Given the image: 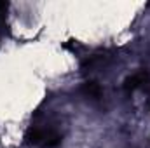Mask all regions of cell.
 <instances>
[{"label": "cell", "instance_id": "obj_1", "mask_svg": "<svg viewBox=\"0 0 150 148\" xmlns=\"http://www.w3.org/2000/svg\"><path fill=\"white\" fill-rule=\"evenodd\" d=\"M28 143L42 148H54L61 143V136L52 127H32L26 134Z\"/></svg>", "mask_w": 150, "mask_h": 148}, {"label": "cell", "instance_id": "obj_2", "mask_svg": "<svg viewBox=\"0 0 150 148\" xmlns=\"http://www.w3.org/2000/svg\"><path fill=\"white\" fill-rule=\"evenodd\" d=\"M149 80H150V75L145 70H140V72L133 73L124 82V89H126V92H133V91H136L140 87H145L149 84Z\"/></svg>", "mask_w": 150, "mask_h": 148}, {"label": "cell", "instance_id": "obj_3", "mask_svg": "<svg viewBox=\"0 0 150 148\" xmlns=\"http://www.w3.org/2000/svg\"><path fill=\"white\" fill-rule=\"evenodd\" d=\"M82 92L86 96H89V98H100L101 96V87H100V84L91 80V82H86L82 85Z\"/></svg>", "mask_w": 150, "mask_h": 148}]
</instances>
